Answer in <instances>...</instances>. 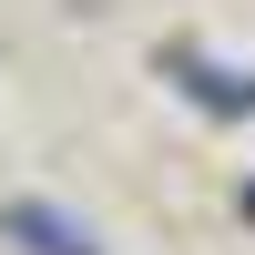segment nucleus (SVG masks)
<instances>
[{"label": "nucleus", "instance_id": "obj_1", "mask_svg": "<svg viewBox=\"0 0 255 255\" xmlns=\"http://www.w3.org/2000/svg\"><path fill=\"white\" fill-rule=\"evenodd\" d=\"M0 245L10 255H102V225H82L72 204L20 194V204H0Z\"/></svg>", "mask_w": 255, "mask_h": 255}]
</instances>
